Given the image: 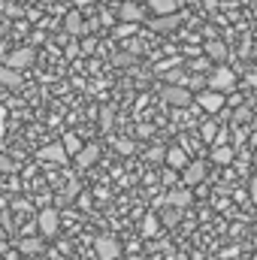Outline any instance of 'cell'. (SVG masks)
Wrapping results in <instances>:
<instances>
[{
  "instance_id": "1",
  "label": "cell",
  "mask_w": 257,
  "mask_h": 260,
  "mask_svg": "<svg viewBox=\"0 0 257 260\" xmlns=\"http://www.w3.org/2000/svg\"><path fill=\"white\" fill-rule=\"evenodd\" d=\"M206 85L212 88V91H230L233 85H236V73L230 70L227 64H218V67H212L209 70V76H206Z\"/></svg>"
},
{
  "instance_id": "2",
  "label": "cell",
  "mask_w": 257,
  "mask_h": 260,
  "mask_svg": "<svg viewBox=\"0 0 257 260\" xmlns=\"http://www.w3.org/2000/svg\"><path fill=\"white\" fill-rule=\"evenodd\" d=\"M94 254L97 260H118L121 257V242L112 236H97L94 239Z\"/></svg>"
},
{
  "instance_id": "3",
  "label": "cell",
  "mask_w": 257,
  "mask_h": 260,
  "mask_svg": "<svg viewBox=\"0 0 257 260\" xmlns=\"http://www.w3.org/2000/svg\"><path fill=\"white\" fill-rule=\"evenodd\" d=\"M164 100H167L170 106H176V109H188L194 103V94L185 85H167V88H164Z\"/></svg>"
},
{
  "instance_id": "4",
  "label": "cell",
  "mask_w": 257,
  "mask_h": 260,
  "mask_svg": "<svg viewBox=\"0 0 257 260\" xmlns=\"http://www.w3.org/2000/svg\"><path fill=\"white\" fill-rule=\"evenodd\" d=\"M206 173H209V167L203 160H188L182 167V185L185 188H197L200 182H206Z\"/></svg>"
},
{
  "instance_id": "5",
  "label": "cell",
  "mask_w": 257,
  "mask_h": 260,
  "mask_svg": "<svg viewBox=\"0 0 257 260\" xmlns=\"http://www.w3.org/2000/svg\"><path fill=\"white\" fill-rule=\"evenodd\" d=\"M197 103H200V109H206V112L218 115V112L224 109L227 97H224L221 91H212V88H206V91H200V94H197Z\"/></svg>"
},
{
  "instance_id": "6",
  "label": "cell",
  "mask_w": 257,
  "mask_h": 260,
  "mask_svg": "<svg viewBox=\"0 0 257 260\" xmlns=\"http://www.w3.org/2000/svg\"><path fill=\"white\" fill-rule=\"evenodd\" d=\"M37 227H40L43 236H55V233L61 230V212H58V209H43V212L37 215Z\"/></svg>"
},
{
  "instance_id": "7",
  "label": "cell",
  "mask_w": 257,
  "mask_h": 260,
  "mask_svg": "<svg viewBox=\"0 0 257 260\" xmlns=\"http://www.w3.org/2000/svg\"><path fill=\"white\" fill-rule=\"evenodd\" d=\"M37 157H40V160H49V164H67L70 154L64 151L61 142H49V145H43V148L37 151Z\"/></svg>"
},
{
  "instance_id": "8",
  "label": "cell",
  "mask_w": 257,
  "mask_h": 260,
  "mask_svg": "<svg viewBox=\"0 0 257 260\" xmlns=\"http://www.w3.org/2000/svg\"><path fill=\"white\" fill-rule=\"evenodd\" d=\"M179 24H182V15H179V12H170V15H157L154 21H148V27H151V30H157V34H173Z\"/></svg>"
},
{
  "instance_id": "9",
  "label": "cell",
  "mask_w": 257,
  "mask_h": 260,
  "mask_svg": "<svg viewBox=\"0 0 257 260\" xmlns=\"http://www.w3.org/2000/svg\"><path fill=\"white\" fill-rule=\"evenodd\" d=\"M34 49H15V52H9V58H6V67H12V70H27V67L34 64Z\"/></svg>"
},
{
  "instance_id": "10",
  "label": "cell",
  "mask_w": 257,
  "mask_h": 260,
  "mask_svg": "<svg viewBox=\"0 0 257 260\" xmlns=\"http://www.w3.org/2000/svg\"><path fill=\"white\" fill-rule=\"evenodd\" d=\"M206 58L209 61H218V64H224L227 58H230V49H227V43L224 40H206Z\"/></svg>"
},
{
  "instance_id": "11",
  "label": "cell",
  "mask_w": 257,
  "mask_h": 260,
  "mask_svg": "<svg viewBox=\"0 0 257 260\" xmlns=\"http://www.w3.org/2000/svg\"><path fill=\"white\" fill-rule=\"evenodd\" d=\"M118 18H121V21H130V24H139V21L145 18V9H142L139 3H133V0H124L121 9H118Z\"/></svg>"
},
{
  "instance_id": "12",
  "label": "cell",
  "mask_w": 257,
  "mask_h": 260,
  "mask_svg": "<svg viewBox=\"0 0 257 260\" xmlns=\"http://www.w3.org/2000/svg\"><path fill=\"white\" fill-rule=\"evenodd\" d=\"M97 157H100V145H82L79 151H76V164L82 167V170H88V167H94L97 164Z\"/></svg>"
},
{
  "instance_id": "13",
  "label": "cell",
  "mask_w": 257,
  "mask_h": 260,
  "mask_svg": "<svg viewBox=\"0 0 257 260\" xmlns=\"http://www.w3.org/2000/svg\"><path fill=\"white\" fill-rule=\"evenodd\" d=\"M191 203H194V194L188 188H173V191H167V206L185 209V206H191Z\"/></svg>"
},
{
  "instance_id": "14",
  "label": "cell",
  "mask_w": 257,
  "mask_h": 260,
  "mask_svg": "<svg viewBox=\"0 0 257 260\" xmlns=\"http://www.w3.org/2000/svg\"><path fill=\"white\" fill-rule=\"evenodd\" d=\"M164 157H167V167H173V170H182V167L188 164V151H185L182 145L167 148V151H164Z\"/></svg>"
},
{
  "instance_id": "15",
  "label": "cell",
  "mask_w": 257,
  "mask_h": 260,
  "mask_svg": "<svg viewBox=\"0 0 257 260\" xmlns=\"http://www.w3.org/2000/svg\"><path fill=\"white\" fill-rule=\"evenodd\" d=\"M233 157H236V151H233L230 145H212V160H215L218 167H227V164H233Z\"/></svg>"
},
{
  "instance_id": "16",
  "label": "cell",
  "mask_w": 257,
  "mask_h": 260,
  "mask_svg": "<svg viewBox=\"0 0 257 260\" xmlns=\"http://www.w3.org/2000/svg\"><path fill=\"white\" fill-rule=\"evenodd\" d=\"M148 9L154 15H170V12H179V0H148Z\"/></svg>"
},
{
  "instance_id": "17",
  "label": "cell",
  "mask_w": 257,
  "mask_h": 260,
  "mask_svg": "<svg viewBox=\"0 0 257 260\" xmlns=\"http://www.w3.org/2000/svg\"><path fill=\"white\" fill-rule=\"evenodd\" d=\"M64 27H67V34H73V37H79V34H85V21H82V12H70L67 15V21H64Z\"/></svg>"
},
{
  "instance_id": "18",
  "label": "cell",
  "mask_w": 257,
  "mask_h": 260,
  "mask_svg": "<svg viewBox=\"0 0 257 260\" xmlns=\"http://www.w3.org/2000/svg\"><path fill=\"white\" fill-rule=\"evenodd\" d=\"M0 85H6V88H18V85H21V73L12 70V67H0Z\"/></svg>"
},
{
  "instance_id": "19",
  "label": "cell",
  "mask_w": 257,
  "mask_h": 260,
  "mask_svg": "<svg viewBox=\"0 0 257 260\" xmlns=\"http://www.w3.org/2000/svg\"><path fill=\"white\" fill-rule=\"evenodd\" d=\"M182 221V209H176V206H167L164 212H160V224L164 227H176Z\"/></svg>"
},
{
  "instance_id": "20",
  "label": "cell",
  "mask_w": 257,
  "mask_h": 260,
  "mask_svg": "<svg viewBox=\"0 0 257 260\" xmlns=\"http://www.w3.org/2000/svg\"><path fill=\"white\" fill-rule=\"evenodd\" d=\"M18 251H21V254H40V251H43V239L24 236V239L18 242Z\"/></svg>"
},
{
  "instance_id": "21",
  "label": "cell",
  "mask_w": 257,
  "mask_h": 260,
  "mask_svg": "<svg viewBox=\"0 0 257 260\" xmlns=\"http://www.w3.org/2000/svg\"><path fill=\"white\" fill-rule=\"evenodd\" d=\"M61 145H64V151H67V154H73V157H76V151L82 148V139H79L76 133H67V136H64V142H61Z\"/></svg>"
},
{
  "instance_id": "22",
  "label": "cell",
  "mask_w": 257,
  "mask_h": 260,
  "mask_svg": "<svg viewBox=\"0 0 257 260\" xmlns=\"http://www.w3.org/2000/svg\"><path fill=\"white\" fill-rule=\"evenodd\" d=\"M164 73H167V82H170V85H185V82H188L185 70H179V67H170V70H164Z\"/></svg>"
},
{
  "instance_id": "23",
  "label": "cell",
  "mask_w": 257,
  "mask_h": 260,
  "mask_svg": "<svg viewBox=\"0 0 257 260\" xmlns=\"http://www.w3.org/2000/svg\"><path fill=\"white\" fill-rule=\"evenodd\" d=\"M157 227H160L157 215H145V218H142V236H154V233H157Z\"/></svg>"
},
{
  "instance_id": "24",
  "label": "cell",
  "mask_w": 257,
  "mask_h": 260,
  "mask_svg": "<svg viewBox=\"0 0 257 260\" xmlns=\"http://www.w3.org/2000/svg\"><path fill=\"white\" fill-rule=\"evenodd\" d=\"M115 151H118V154H133V151H136V142H133V139H118V142H115Z\"/></svg>"
},
{
  "instance_id": "25",
  "label": "cell",
  "mask_w": 257,
  "mask_h": 260,
  "mask_svg": "<svg viewBox=\"0 0 257 260\" xmlns=\"http://www.w3.org/2000/svg\"><path fill=\"white\" fill-rule=\"evenodd\" d=\"M191 70L194 73H209L212 70V61L209 58H197V61H191Z\"/></svg>"
},
{
  "instance_id": "26",
  "label": "cell",
  "mask_w": 257,
  "mask_h": 260,
  "mask_svg": "<svg viewBox=\"0 0 257 260\" xmlns=\"http://www.w3.org/2000/svg\"><path fill=\"white\" fill-rule=\"evenodd\" d=\"M15 170V164H12V157L9 154H0V176H9Z\"/></svg>"
},
{
  "instance_id": "27",
  "label": "cell",
  "mask_w": 257,
  "mask_h": 260,
  "mask_svg": "<svg viewBox=\"0 0 257 260\" xmlns=\"http://www.w3.org/2000/svg\"><path fill=\"white\" fill-rule=\"evenodd\" d=\"M115 34H118V37H130V34H136V24H130V21H121Z\"/></svg>"
},
{
  "instance_id": "28",
  "label": "cell",
  "mask_w": 257,
  "mask_h": 260,
  "mask_svg": "<svg viewBox=\"0 0 257 260\" xmlns=\"http://www.w3.org/2000/svg\"><path fill=\"white\" fill-rule=\"evenodd\" d=\"M215 133H218L215 121H206V124H203V136H206V142H212V139H215Z\"/></svg>"
},
{
  "instance_id": "29",
  "label": "cell",
  "mask_w": 257,
  "mask_h": 260,
  "mask_svg": "<svg viewBox=\"0 0 257 260\" xmlns=\"http://www.w3.org/2000/svg\"><path fill=\"white\" fill-rule=\"evenodd\" d=\"M79 194V185H76V182H73V185H70V188H67L64 191V197H58V203H67V200H73V197Z\"/></svg>"
},
{
  "instance_id": "30",
  "label": "cell",
  "mask_w": 257,
  "mask_h": 260,
  "mask_svg": "<svg viewBox=\"0 0 257 260\" xmlns=\"http://www.w3.org/2000/svg\"><path fill=\"white\" fill-rule=\"evenodd\" d=\"M248 197H251V203L257 206V176L251 179V185H248Z\"/></svg>"
},
{
  "instance_id": "31",
  "label": "cell",
  "mask_w": 257,
  "mask_h": 260,
  "mask_svg": "<svg viewBox=\"0 0 257 260\" xmlns=\"http://www.w3.org/2000/svg\"><path fill=\"white\" fill-rule=\"evenodd\" d=\"M203 82H206V79H203V76H191V79H188V82H185V85H191V88H203Z\"/></svg>"
},
{
  "instance_id": "32",
  "label": "cell",
  "mask_w": 257,
  "mask_h": 260,
  "mask_svg": "<svg viewBox=\"0 0 257 260\" xmlns=\"http://www.w3.org/2000/svg\"><path fill=\"white\" fill-rule=\"evenodd\" d=\"M3 127H6V106H0V133H3Z\"/></svg>"
},
{
  "instance_id": "33",
  "label": "cell",
  "mask_w": 257,
  "mask_h": 260,
  "mask_svg": "<svg viewBox=\"0 0 257 260\" xmlns=\"http://www.w3.org/2000/svg\"><path fill=\"white\" fill-rule=\"evenodd\" d=\"M109 121H112V112H109V109H103V127H109Z\"/></svg>"
},
{
  "instance_id": "34",
  "label": "cell",
  "mask_w": 257,
  "mask_h": 260,
  "mask_svg": "<svg viewBox=\"0 0 257 260\" xmlns=\"http://www.w3.org/2000/svg\"><path fill=\"white\" fill-rule=\"evenodd\" d=\"M3 251H6V242H0V254H3Z\"/></svg>"
},
{
  "instance_id": "35",
  "label": "cell",
  "mask_w": 257,
  "mask_h": 260,
  "mask_svg": "<svg viewBox=\"0 0 257 260\" xmlns=\"http://www.w3.org/2000/svg\"><path fill=\"white\" fill-rule=\"evenodd\" d=\"M133 260H145V257H133Z\"/></svg>"
},
{
  "instance_id": "36",
  "label": "cell",
  "mask_w": 257,
  "mask_h": 260,
  "mask_svg": "<svg viewBox=\"0 0 257 260\" xmlns=\"http://www.w3.org/2000/svg\"><path fill=\"white\" fill-rule=\"evenodd\" d=\"M0 206H3V200H0Z\"/></svg>"
},
{
  "instance_id": "37",
  "label": "cell",
  "mask_w": 257,
  "mask_h": 260,
  "mask_svg": "<svg viewBox=\"0 0 257 260\" xmlns=\"http://www.w3.org/2000/svg\"><path fill=\"white\" fill-rule=\"evenodd\" d=\"M103 3H109V0H103Z\"/></svg>"
},
{
  "instance_id": "38",
  "label": "cell",
  "mask_w": 257,
  "mask_h": 260,
  "mask_svg": "<svg viewBox=\"0 0 257 260\" xmlns=\"http://www.w3.org/2000/svg\"><path fill=\"white\" fill-rule=\"evenodd\" d=\"M254 260H257V254H254Z\"/></svg>"
},
{
  "instance_id": "39",
  "label": "cell",
  "mask_w": 257,
  "mask_h": 260,
  "mask_svg": "<svg viewBox=\"0 0 257 260\" xmlns=\"http://www.w3.org/2000/svg\"><path fill=\"white\" fill-rule=\"evenodd\" d=\"M0 179H3V176H0Z\"/></svg>"
}]
</instances>
